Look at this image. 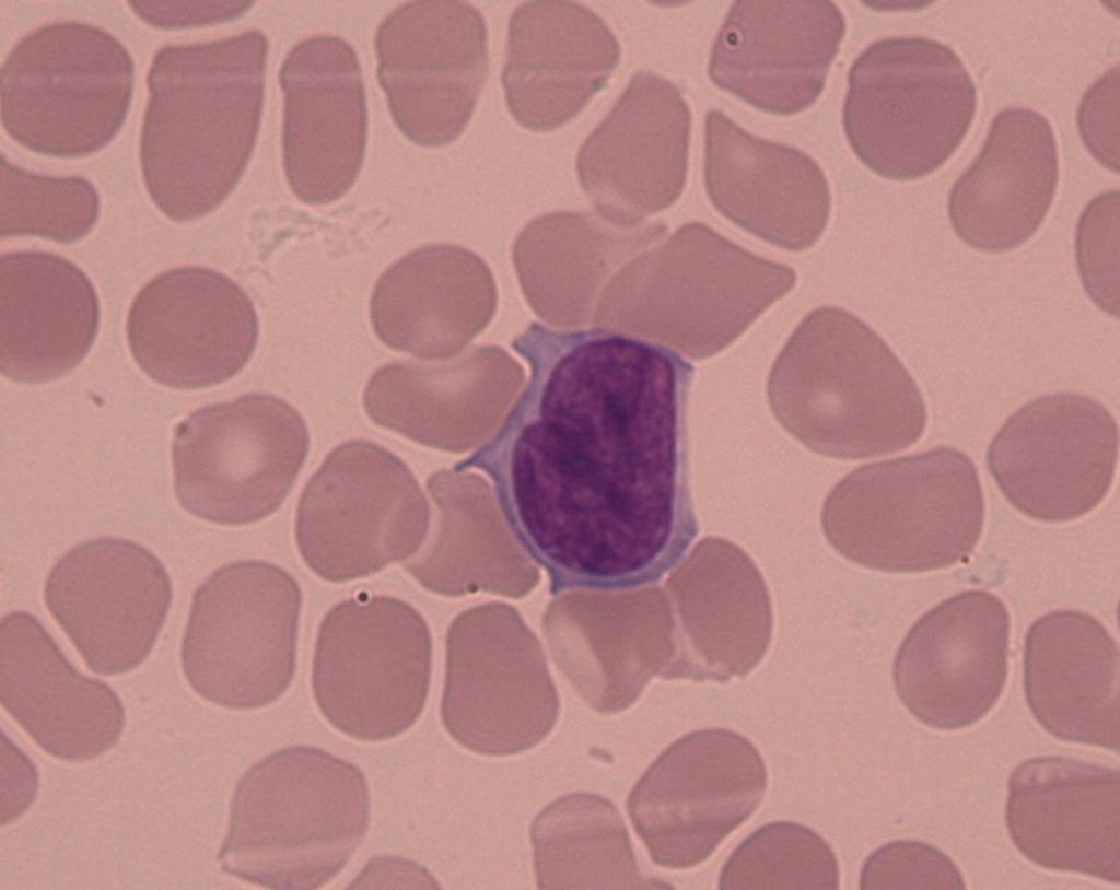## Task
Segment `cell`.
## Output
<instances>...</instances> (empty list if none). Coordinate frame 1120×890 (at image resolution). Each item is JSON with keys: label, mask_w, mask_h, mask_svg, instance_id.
I'll list each match as a JSON object with an SVG mask.
<instances>
[{"label": "cell", "mask_w": 1120, "mask_h": 890, "mask_svg": "<svg viewBox=\"0 0 1120 890\" xmlns=\"http://www.w3.org/2000/svg\"><path fill=\"white\" fill-rule=\"evenodd\" d=\"M685 614L677 651L664 679L726 682L749 674L772 634L765 581L750 558L728 540L702 539L681 560Z\"/></svg>", "instance_id": "28"}, {"label": "cell", "mask_w": 1120, "mask_h": 890, "mask_svg": "<svg viewBox=\"0 0 1120 890\" xmlns=\"http://www.w3.org/2000/svg\"><path fill=\"white\" fill-rule=\"evenodd\" d=\"M127 341L139 368L176 389H200L234 377L258 340L246 292L215 270L185 266L145 283L127 316Z\"/></svg>", "instance_id": "16"}, {"label": "cell", "mask_w": 1120, "mask_h": 890, "mask_svg": "<svg viewBox=\"0 0 1120 890\" xmlns=\"http://www.w3.org/2000/svg\"><path fill=\"white\" fill-rule=\"evenodd\" d=\"M620 59L609 26L565 0L522 3L509 24L502 86L514 119L532 131L572 120L608 82Z\"/></svg>", "instance_id": "25"}, {"label": "cell", "mask_w": 1120, "mask_h": 890, "mask_svg": "<svg viewBox=\"0 0 1120 890\" xmlns=\"http://www.w3.org/2000/svg\"><path fill=\"white\" fill-rule=\"evenodd\" d=\"M766 787L765 762L747 738L705 728L663 750L634 784L627 810L654 864L688 869L752 815Z\"/></svg>", "instance_id": "12"}, {"label": "cell", "mask_w": 1120, "mask_h": 890, "mask_svg": "<svg viewBox=\"0 0 1120 890\" xmlns=\"http://www.w3.org/2000/svg\"><path fill=\"white\" fill-rule=\"evenodd\" d=\"M133 60L109 32L63 21L24 36L0 73L5 132L21 147L54 159L104 149L130 109Z\"/></svg>", "instance_id": "7"}, {"label": "cell", "mask_w": 1120, "mask_h": 890, "mask_svg": "<svg viewBox=\"0 0 1120 890\" xmlns=\"http://www.w3.org/2000/svg\"><path fill=\"white\" fill-rule=\"evenodd\" d=\"M267 54L256 30L155 52L140 165L151 201L171 221L208 215L242 178L259 131Z\"/></svg>", "instance_id": "2"}, {"label": "cell", "mask_w": 1120, "mask_h": 890, "mask_svg": "<svg viewBox=\"0 0 1120 890\" xmlns=\"http://www.w3.org/2000/svg\"><path fill=\"white\" fill-rule=\"evenodd\" d=\"M704 184L722 215L780 248L810 247L829 221L830 188L815 160L747 132L716 109L705 117Z\"/></svg>", "instance_id": "22"}, {"label": "cell", "mask_w": 1120, "mask_h": 890, "mask_svg": "<svg viewBox=\"0 0 1120 890\" xmlns=\"http://www.w3.org/2000/svg\"><path fill=\"white\" fill-rule=\"evenodd\" d=\"M511 346L527 382L455 470L489 477L506 527L552 595L654 584L698 531L687 453L692 365L663 342L604 327L533 321Z\"/></svg>", "instance_id": "1"}, {"label": "cell", "mask_w": 1120, "mask_h": 890, "mask_svg": "<svg viewBox=\"0 0 1120 890\" xmlns=\"http://www.w3.org/2000/svg\"><path fill=\"white\" fill-rule=\"evenodd\" d=\"M691 115L663 77L634 74L580 148L576 172L594 208L632 222L673 206L687 179Z\"/></svg>", "instance_id": "18"}, {"label": "cell", "mask_w": 1120, "mask_h": 890, "mask_svg": "<svg viewBox=\"0 0 1120 890\" xmlns=\"http://www.w3.org/2000/svg\"><path fill=\"white\" fill-rule=\"evenodd\" d=\"M559 712L539 657L488 658L451 632L441 717L457 743L488 757L518 754L548 737Z\"/></svg>", "instance_id": "30"}, {"label": "cell", "mask_w": 1120, "mask_h": 890, "mask_svg": "<svg viewBox=\"0 0 1120 890\" xmlns=\"http://www.w3.org/2000/svg\"><path fill=\"white\" fill-rule=\"evenodd\" d=\"M530 842L539 889L669 887L641 873L619 810L597 794L548 804L533 820Z\"/></svg>", "instance_id": "31"}, {"label": "cell", "mask_w": 1120, "mask_h": 890, "mask_svg": "<svg viewBox=\"0 0 1120 890\" xmlns=\"http://www.w3.org/2000/svg\"><path fill=\"white\" fill-rule=\"evenodd\" d=\"M1077 126L1090 154L1119 173V67L1109 69L1084 94Z\"/></svg>", "instance_id": "37"}, {"label": "cell", "mask_w": 1120, "mask_h": 890, "mask_svg": "<svg viewBox=\"0 0 1120 890\" xmlns=\"http://www.w3.org/2000/svg\"><path fill=\"white\" fill-rule=\"evenodd\" d=\"M431 670V635L420 612L396 597L360 593L335 605L319 624L313 695L340 733L385 741L421 716Z\"/></svg>", "instance_id": "9"}, {"label": "cell", "mask_w": 1120, "mask_h": 890, "mask_svg": "<svg viewBox=\"0 0 1120 890\" xmlns=\"http://www.w3.org/2000/svg\"><path fill=\"white\" fill-rule=\"evenodd\" d=\"M100 305L86 274L46 251L0 257V370L8 379L39 385L75 368L92 348Z\"/></svg>", "instance_id": "29"}, {"label": "cell", "mask_w": 1120, "mask_h": 890, "mask_svg": "<svg viewBox=\"0 0 1120 890\" xmlns=\"http://www.w3.org/2000/svg\"><path fill=\"white\" fill-rule=\"evenodd\" d=\"M779 423L813 452L862 459L903 450L925 431L921 390L860 318L820 307L794 330L768 378Z\"/></svg>", "instance_id": "3"}, {"label": "cell", "mask_w": 1120, "mask_h": 890, "mask_svg": "<svg viewBox=\"0 0 1120 890\" xmlns=\"http://www.w3.org/2000/svg\"><path fill=\"white\" fill-rule=\"evenodd\" d=\"M282 156L288 185L312 206L340 199L362 167L368 110L358 56L334 35H314L287 54Z\"/></svg>", "instance_id": "19"}, {"label": "cell", "mask_w": 1120, "mask_h": 890, "mask_svg": "<svg viewBox=\"0 0 1120 890\" xmlns=\"http://www.w3.org/2000/svg\"><path fill=\"white\" fill-rule=\"evenodd\" d=\"M428 518L408 466L376 443L350 440L326 456L301 493L295 541L317 576L348 582L416 554Z\"/></svg>", "instance_id": "11"}, {"label": "cell", "mask_w": 1120, "mask_h": 890, "mask_svg": "<svg viewBox=\"0 0 1120 890\" xmlns=\"http://www.w3.org/2000/svg\"><path fill=\"white\" fill-rule=\"evenodd\" d=\"M1023 668L1026 702L1051 736L1119 752V648L1097 618L1076 610L1038 618Z\"/></svg>", "instance_id": "27"}, {"label": "cell", "mask_w": 1120, "mask_h": 890, "mask_svg": "<svg viewBox=\"0 0 1120 890\" xmlns=\"http://www.w3.org/2000/svg\"><path fill=\"white\" fill-rule=\"evenodd\" d=\"M44 597L90 670L117 676L136 669L154 647L171 608L172 584L148 549L102 537L57 560Z\"/></svg>", "instance_id": "15"}, {"label": "cell", "mask_w": 1120, "mask_h": 890, "mask_svg": "<svg viewBox=\"0 0 1120 890\" xmlns=\"http://www.w3.org/2000/svg\"><path fill=\"white\" fill-rule=\"evenodd\" d=\"M832 1H735L712 46L720 89L774 115H794L822 93L844 37Z\"/></svg>", "instance_id": "20"}, {"label": "cell", "mask_w": 1120, "mask_h": 890, "mask_svg": "<svg viewBox=\"0 0 1120 890\" xmlns=\"http://www.w3.org/2000/svg\"><path fill=\"white\" fill-rule=\"evenodd\" d=\"M132 12L148 25L180 30L224 23L245 14L248 1H129Z\"/></svg>", "instance_id": "38"}, {"label": "cell", "mask_w": 1120, "mask_h": 890, "mask_svg": "<svg viewBox=\"0 0 1120 890\" xmlns=\"http://www.w3.org/2000/svg\"><path fill=\"white\" fill-rule=\"evenodd\" d=\"M1017 850L1035 865L1120 882V771L1068 757L1020 762L1005 810Z\"/></svg>", "instance_id": "21"}, {"label": "cell", "mask_w": 1120, "mask_h": 890, "mask_svg": "<svg viewBox=\"0 0 1120 890\" xmlns=\"http://www.w3.org/2000/svg\"><path fill=\"white\" fill-rule=\"evenodd\" d=\"M1119 191L1092 199L1075 233V257L1085 291L1106 314L1119 317Z\"/></svg>", "instance_id": "35"}, {"label": "cell", "mask_w": 1120, "mask_h": 890, "mask_svg": "<svg viewBox=\"0 0 1120 890\" xmlns=\"http://www.w3.org/2000/svg\"><path fill=\"white\" fill-rule=\"evenodd\" d=\"M666 339L697 360L735 341L796 281L789 266L757 256L709 225L690 222L665 243Z\"/></svg>", "instance_id": "24"}, {"label": "cell", "mask_w": 1120, "mask_h": 890, "mask_svg": "<svg viewBox=\"0 0 1120 890\" xmlns=\"http://www.w3.org/2000/svg\"><path fill=\"white\" fill-rule=\"evenodd\" d=\"M984 514L971 458L938 446L854 469L827 496L821 527L851 562L888 573H922L968 560Z\"/></svg>", "instance_id": "5"}, {"label": "cell", "mask_w": 1120, "mask_h": 890, "mask_svg": "<svg viewBox=\"0 0 1120 890\" xmlns=\"http://www.w3.org/2000/svg\"><path fill=\"white\" fill-rule=\"evenodd\" d=\"M374 48L377 79L400 132L427 148L456 140L488 75L482 14L464 1H409L380 24Z\"/></svg>", "instance_id": "13"}, {"label": "cell", "mask_w": 1120, "mask_h": 890, "mask_svg": "<svg viewBox=\"0 0 1120 890\" xmlns=\"http://www.w3.org/2000/svg\"><path fill=\"white\" fill-rule=\"evenodd\" d=\"M310 449L303 417L268 394H247L191 412L174 431L172 465L179 505L223 526L273 514Z\"/></svg>", "instance_id": "10"}, {"label": "cell", "mask_w": 1120, "mask_h": 890, "mask_svg": "<svg viewBox=\"0 0 1120 890\" xmlns=\"http://www.w3.org/2000/svg\"><path fill=\"white\" fill-rule=\"evenodd\" d=\"M1011 619L985 590H966L925 612L896 654L892 679L905 707L924 725L956 730L996 704L1008 671Z\"/></svg>", "instance_id": "17"}, {"label": "cell", "mask_w": 1120, "mask_h": 890, "mask_svg": "<svg viewBox=\"0 0 1120 890\" xmlns=\"http://www.w3.org/2000/svg\"><path fill=\"white\" fill-rule=\"evenodd\" d=\"M370 825V789L352 762L311 746L280 749L237 782L218 860L271 889H317L336 877Z\"/></svg>", "instance_id": "4"}, {"label": "cell", "mask_w": 1120, "mask_h": 890, "mask_svg": "<svg viewBox=\"0 0 1120 890\" xmlns=\"http://www.w3.org/2000/svg\"><path fill=\"white\" fill-rule=\"evenodd\" d=\"M101 200L81 176H47L0 161V238L36 236L72 244L97 222Z\"/></svg>", "instance_id": "33"}, {"label": "cell", "mask_w": 1120, "mask_h": 890, "mask_svg": "<svg viewBox=\"0 0 1120 890\" xmlns=\"http://www.w3.org/2000/svg\"><path fill=\"white\" fill-rule=\"evenodd\" d=\"M302 593L275 564L217 569L195 592L180 646L184 676L202 699L229 710L268 706L296 666Z\"/></svg>", "instance_id": "8"}, {"label": "cell", "mask_w": 1120, "mask_h": 890, "mask_svg": "<svg viewBox=\"0 0 1120 890\" xmlns=\"http://www.w3.org/2000/svg\"><path fill=\"white\" fill-rule=\"evenodd\" d=\"M1059 183L1057 140L1034 109L1007 107L992 120L981 151L948 197L956 235L987 254L1013 250L1043 223Z\"/></svg>", "instance_id": "26"}, {"label": "cell", "mask_w": 1120, "mask_h": 890, "mask_svg": "<svg viewBox=\"0 0 1120 890\" xmlns=\"http://www.w3.org/2000/svg\"><path fill=\"white\" fill-rule=\"evenodd\" d=\"M0 701L43 751L68 762L101 757L125 725L115 691L80 674L38 619L23 611L1 620Z\"/></svg>", "instance_id": "23"}, {"label": "cell", "mask_w": 1120, "mask_h": 890, "mask_svg": "<svg viewBox=\"0 0 1120 890\" xmlns=\"http://www.w3.org/2000/svg\"><path fill=\"white\" fill-rule=\"evenodd\" d=\"M860 888L961 890L966 886L956 864L942 851L924 842L898 840L868 856Z\"/></svg>", "instance_id": "36"}, {"label": "cell", "mask_w": 1120, "mask_h": 890, "mask_svg": "<svg viewBox=\"0 0 1120 890\" xmlns=\"http://www.w3.org/2000/svg\"><path fill=\"white\" fill-rule=\"evenodd\" d=\"M719 888L835 890L839 866L830 845L814 830L796 822H771L730 855Z\"/></svg>", "instance_id": "34"}, {"label": "cell", "mask_w": 1120, "mask_h": 890, "mask_svg": "<svg viewBox=\"0 0 1120 890\" xmlns=\"http://www.w3.org/2000/svg\"><path fill=\"white\" fill-rule=\"evenodd\" d=\"M1118 453V423L1101 402L1057 393L1008 417L989 445L987 466L1014 508L1036 520L1062 523L1102 502Z\"/></svg>", "instance_id": "14"}, {"label": "cell", "mask_w": 1120, "mask_h": 890, "mask_svg": "<svg viewBox=\"0 0 1120 890\" xmlns=\"http://www.w3.org/2000/svg\"><path fill=\"white\" fill-rule=\"evenodd\" d=\"M469 255L462 248L430 245L415 249L377 279L370 319L388 348L419 359L443 358L463 338V271Z\"/></svg>", "instance_id": "32"}, {"label": "cell", "mask_w": 1120, "mask_h": 890, "mask_svg": "<svg viewBox=\"0 0 1120 890\" xmlns=\"http://www.w3.org/2000/svg\"><path fill=\"white\" fill-rule=\"evenodd\" d=\"M977 104L971 75L950 47L928 37H887L852 63L842 122L867 168L908 181L948 161L968 133Z\"/></svg>", "instance_id": "6"}]
</instances>
